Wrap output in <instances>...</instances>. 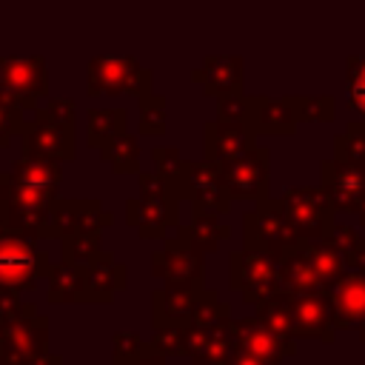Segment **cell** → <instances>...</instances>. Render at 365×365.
Segmentation results:
<instances>
[{"label": "cell", "instance_id": "1", "mask_svg": "<svg viewBox=\"0 0 365 365\" xmlns=\"http://www.w3.org/2000/svg\"><path fill=\"white\" fill-rule=\"evenodd\" d=\"M237 348V331L231 305L222 302L211 288H202L200 305L185 334V356L191 365H228Z\"/></svg>", "mask_w": 365, "mask_h": 365}, {"label": "cell", "instance_id": "46", "mask_svg": "<svg viewBox=\"0 0 365 365\" xmlns=\"http://www.w3.org/2000/svg\"><path fill=\"white\" fill-rule=\"evenodd\" d=\"M342 262H345V271L365 274V237H359V242H354V245L342 254Z\"/></svg>", "mask_w": 365, "mask_h": 365}, {"label": "cell", "instance_id": "8", "mask_svg": "<svg viewBox=\"0 0 365 365\" xmlns=\"http://www.w3.org/2000/svg\"><path fill=\"white\" fill-rule=\"evenodd\" d=\"M231 288L248 302L257 305L265 297L279 291V259L259 248H234L228 257Z\"/></svg>", "mask_w": 365, "mask_h": 365}, {"label": "cell", "instance_id": "40", "mask_svg": "<svg viewBox=\"0 0 365 365\" xmlns=\"http://www.w3.org/2000/svg\"><path fill=\"white\" fill-rule=\"evenodd\" d=\"M185 334L188 328L180 325H151L148 342L165 356H185Z\"/></svg>", "mask_w": 365, "mask_h": 365}, {"label": "cell", "instance_id": "51", "mask_svg": "<svg viewBox=\"0 0 365 365\" xmlns=\"http://www.w3.org/2000/svg\"><path fill=\"white\" fill-rule=\"evenodd\" d=\"M356 331H359V342H365V322H359Z\"/></svg>", "mask_w": 365, "mask_h": 365}, {"label": "cell", "instance_id": "41", "mask_svg": "<svg viewBox=\"0 0 365 365\" xmlns=\"http://www.w3.org/2000/svg\"><path fill=\"white\" fill-rule=\"evenodd\" d=\"M348 106L365 120V54L348 57Z\"/></svg>", "mask_w": 365, "mask_h": 365}, {"label": "cell", "instance_id": "45", "mask_svg": "<svg viewBox=\"0 0 365 365\" xmlns=\"http://www.w3.org/2000/svg\"><path fill=\"white\" fill-rule=\"evenodd\" d=\"M151 163H154L157 171L174 174L180 168V163H182V154H180L177 145H157V148H151Z\"/></svg>", "mask_w": 365, "mask_h": 365}, {"label": "cell", "instance_id": "2", "mask_svg": "<svg viewBox=\"0 0 365 365\" xmlns=\"http://www.w3.org/2000/svg\"><path fill=\"white\" fill-rule=\"evenodd\" d=\"M143 97L154 91V71L145 68L137 57L128 54H97L86 66V94L88 97H117V94Z\"/></svg>", "mask_w": 365, "mask_h": 365}, {"label": "cell", "instance_id": "18", "mask_svg": "<svg viewBox=\"0 0 365 365\" xmlns=\"http://www.w3.org/2000/svg\"><path fill=\"white\" fill-rule=\"evenodd\" d=\"M257 145V134L245 125V120H208L202 128V148L205 157L217 165L242 157L248 148Z\"/></svg>", "mask_w": 365, "mask_h": 365}, {"label": "cell", "instance_id": "36", "mask_svg": "<svg viewBox=\"0 0 365 365\" xmlns=\"http://www.w3.org/2000/svg\"><path fill=\"white\" fill-rule=\"evenodd\" d=\"M100 251H103L100 231H77V234L63 237V242H60L63 259L74 262V265H88Z\"/></svg>", "mask_w": 365, "mask_h": 365}, {"label": "cell", "instance_id": "17", "mask_svg": "<svg viewBox=\"0 0 365 365\" xmlns=\"http://www.w3.org/2000/svg\"><path fill=\"white\" fill-rule=\"evenodd\" d=\"M234 331H237V345L274 362V365H282V359L294 356L297 354V339L294 336H285V334H277L274 328H268L257 314L251 317H234Z\"/></svg>", "mask_w": 365, "mask_h": 365}, {"label": "cell", "instance_id": "11", "mask_svg": "<svg viewBox=\"0 0 365 365\" xmlns=\"http://www.w3.org/2000/svg\"><path fill=\"white\" fill-rule=\"evenodd\" d=\"M222 180H225V188L231 194V200H262L268 197V188H271V151L265 145H254L248 148L242 157L231 160V163H222Z\"/></svg>", "mask_w": 365, "mask_h": 365}, {"label": "cell", "instance_id": "16", "mask_svg": "<svg viewBox=\"0 0 365 365\" xmlns=\"http://www.w3.org/2000/svg\"><path fill=\"white\" fill-rule=\"evenodd\" d=\"M125 222L137 228L143 240H165V234L180 225V197H131L125 200Z\"/></svg>", "mask_w": 365, "mask_h": 365}, {"label": "cell", "instance_id": "32", "mask_svg": "<svg viewBox=\"0 0 365 365\" xmlns=\"http://www.w3.org/2000/svg\"><path fill=\"white\" fill-rule=\"evenodd\" d=\"M140 100V123H137V134L143 137H160L165 134V123H168V100L157 91H148Z\"/></svg>", "mask_w": 365, "mask_h": 365}, {"label": "cell", "instance_id": "27", "mask_svg": "<svg viewBox=\"0 0 365 365\" xmlns=\"http://www.w3.org/2000/svg\"><path fill=\"white\" fill-rule=\"evenodd\" d=\"M217 217H220V214H214V211L191 208V222H188L185 228H188L191 245H194L200 254H214V251L220 248V242L231 237V225H228V222H220Z\"/></svg>", "mask_w": 365, "mask_h": 365}, {"label": "cell", "instance_id": "4", "mask_svg": "<svg viewBox=\"0 0 365 365\" xmlns=\"http://www.w3.org/2000/svg\"><path fill=\"white\" fill-rule=\"evenodd\" d=\"M174 177V191L180 200H188L191 208L200 211H214V214H228L231 211V194L222 180V168L211 163L208 157L202 160H182L180 168L171 174Z\"/></svg>", "mask_w": 365, "mask_h": 365}, {"label": "cell", "instance_id": "3", "mask_svg": "<svg viewBox=\"0 0 365 365\" xmlns=\"http://www.w3.org/2000/svg\"><path fill=\"white\" fill-rule=\"evenodd\" d=\"M51 257L37 245V237L6 231L0 234V285L14 291H34L51 271Z\"/></svg>", "mask_w": 365, "mask_h": 365}, {"label": "cell", "instance_id": "6", "mask_svg": "<svg viewBox=\"0 0 365 365\" xmlns=\"http://www.w3.org/2000/svg\"><path fill=\"white\" fill-rule=\"evenodd\" d=\"M297 228L291 225L282 200L279 197H262L251 211L242 214V245L245 248H259L274 257L297 245Z\"/></svg>", "mask_w": 365, "mask_h": 365}, {"label": "cell", "instance_id": "24", "mask_svg": "<svg viewBox=\"0 0 365 365\" xmlns=\"http://www.w3.org/2000/svg\"><path fill=\"white\" fill-rule=\"evenodd\" d=\"M299 242V240H297ZM279 288L285 294H314V291H331L322 277L311 268V262L305 259V254L299 251V245H291L288 251H282L279 257Z\"/></svg>", "mask_w": 365, "mask_h": 365}, {"label": "cell", "instance_id": "50", "mask_svg": "<svg viewBox=\"0 0 365 365\" xmlns=\"http://www.w3.org/2000/svg\"><path fill=\"white\" fill-rule=\"evenodd\" d=\"M354 217H356V222H359V225H365V202L356 208V214H354Z\"/></svg>", "mask_w": 365, "mask_h": 365}, {"label": "cell", "instance_id": "31", "mask_svg": "<svg viewBox=\"0 0 365 365\" xmlns=\"http://www.w3.org/2000/svg\"><path fill=\"white\" fill-rule=\"evenodd\" d=\"M100 160L111 165L114 174H140V140L131 131L117 134L106 145L97 148Z\"/></svg>", "mask_w": 365, "mask_h": 365}, {"label": "cell", "instance_id": "37", "mask_svg": "<svg viewBox=\"0 0 365 365\" xmlns=\"http://www.w3.org/2000/svg\"><path fill=\"white\" fill-rule=\"evenodd\" d=\"M334 157L365 165V120H351L334 134Z\"/></svg>", "mask_w": 365, "mask_h": 365}, {"label": "cell", "instance_id": "25", "mask_svg": "<svg viewBox=\"0 0 365 365\" xmlns=\"http://www.w3.org/2000/svg\"><path fill=\"white\" fill-rule=\"evenodd\" d=\"M48 302L51 305H71V302H86V265H74L60 259L57 265H51L48 277Z\"/></svg>", "mask_w": 365, "mask_h": 365}, {"label": "cell", "instance_id": "13", "mask_svg": "<svg viewBox=\"0 0 365 365\" xmlns=\"http://www.w3.org/2000/svg\"><path fill=\"white\" fill-rule=\"evenodd\" d=\"M48 317L34 314L0 331V365H34L48 354Z\"/></svg>", "mask_w": 365, "mask_h": 365}, {"label": "cell", "instance_id": "49", "mask_svg": "<svg viewBox=\"0 0 365 365\" xmlns=\"http://www.w3.org/2000/svg\"><path fill=\"white\" fill-rule=\"evenodd\" d=\"M9 231V220H6V208H0V234Z\"/></svg>", "mask_w": 365, "mask_h": 365}, {"label": "cell", "instance_id": "5", "mask_svg": "<svg viewBox=\"0 0 365 365\" xmlns=\"http://www.w3.org/2000/svg\"><path fill=\"white\" fill-rule=\"evenodd\" d=\"M205 254H200L191 240L188 228L177 225L174 237L171 231L163 240V248L151 254V274L163 285H188V288H205Z\"/></svg>", "mask_w": 365, "mask_h": 365}, {"label": "cell", "instance_id": "20", "mask_svg": "<svg viewBox=\"0 0 365 365\" xmlns=\"http://www.w3.org/2000/svg\"><path fill=\"white\" fill-rule=\"evenodd\" d=\"M191 80L208 94H237L245 88V63L240 54H208L197 68H191Z\"/></svg>", "mask_w": 365, "mask_h": 365}, {"label": "cell", "instance_id": "34", "mask_svg": "<svg viewBox=\"0 0 365 365\" xmlns=\"http://www.w3.org/2000/svg\"><path fill=\"white\" fill-rule=\"evenodd\" d=\"M291 103L297 108L299 125L302 123H331L336 114L334 94H291Z\"/></svg>", "mask_w": 365, "mask_h": 365}, {"label": "cell", "instance_id": "28", "mask_svg": "<svg viewBox=\"0 0 365 365\" xmlns=\"http://www.w3.org/2000/svg\"><path fill=\"white\" fill-rule=\"evenodd\" d=\"M297 245H299V251L305 254V259H308L311 268L322 277V282H325L328 288L345 274L342 254H339V248L331 242V237H328V240H299Z\"/></svg>", "mask_w": 365, "mask_h": 365}, {"label": "cell", "instance_id": "43", "mask_svg": "<svg viewBox=\"0 0 365 365\" xmlns=\"http://www.w3.org/2000/svg\"><path fill=\"white\" fill-rule=\"evenodd\" d=\"M245 108H248V94L245 91L217 97V117L220 120H245Z\"/></svg>", "mask_w": 365, "mask_h": 365}, {"label": "cell", "instance_id": "23", "mask_svg": "<svg viewBox=\"0 0 365 365\" xmlns=\"http://www.w3.org/2000/svg\"><path fill=\"white\" fill-rule=\"evenodd\" d=\"M328 294H331V302H334V314H336L339 331L365 322V274L345 271L331 285Z\"/></svg>", "mask_w": 365, "mask_h": 365}, {"label": "cell", "instance_id": "42", "mask_svg": "<svg viewBox=\"0 0 365 365\" xmlns=\"http://www.w3.org/2000/svg\"><path fill=\"white\" fill-rule=\"evenodd\" d=\"M111 222H114V217H111V211H106L100 205V200H94V197L80 200V231H100L103 234V228H108Z\"/></svg>", "mask_w": 365, "mask_h": 365}, {"label": "cell", "instance_id": "21", "mask_svg": "<svg viewBox=\"0 0 365 365\" xmlns=\"http://www.w3.org/2000/svg\"><path fill=\"white\" fill-rule=\"evenodd\" d=\"M202 288L188 285H160L151 291V325H180L188 328L200 305Z\"/></svg>", "mask_w": 365, "mask_h": 365}, {"label": "cell", "instance_id": "9", "mask_svg": "<svg viewBox=\"0 0 365 365\" xmlns=\"http://www.w3.org/2000/svg\"><path fill=\"white\" fill-rule=\"evenodd\" d=\"M60 182H63V165L57 160L20 154L9 171V194H11L9 200L51 205L60 194Z\"/></svg>", "mask_w": 365, "mask_h": 365}, {"label": "cell", "instance_id": "39", "mask_svg": "<svg viewBox=\"0 0 365 365\" xmlns=\"http://www.w3.org/2000/svg\"><path fill=\"white\" fill-rule=\"evenodd\" d=\"M34 314H40L37 302L20 299V291L0 285V331L14 325V322H20V319H26V317H34Z\"/></svg>", "mask_w": 365, "mask_h": 365}, {"label": "cell", "instance_id": "47", "mask_svg": "<svg viewBox=\"0 0 365 365\" xmlns=\"http://www.w3.org/2000/svg\"><path fill=\"white\" fill-rule=\"evenodd\" d=\"M228 365H274V362H268V359H262V356H257V354H251V351H245V348L237 345Z\"/></svg>", "mask_w": 365, "mask_h": 365}, {"label": "cell", "instance_id": "38", "mask_svg": "<svg viewBox=\"0 0 365 365\" xmlns=\"http://www.w3.org/2000/svg\"><path fill=\"white\" fill-rule=\"evenodd\" d=\"M26 117H29V111L14 97H9L0 86V148L9 145L11 137H20L23 125H26Z\"/></svg>", "mask_w": 365, "mask_h": 365}, {"label": "cell", "instance_id": "19", "mask_svg": "<svg viewBox=\"0 0 365 365\" xmlns=\"http://www.w3.org/2000/svg\"><path fill=\"white\" fill-rule=\"evenodd\" d=\"M245 125L257 137L259 134H294L299 125V117H297V108L291 103V94H285V97L248 94Z\"/></svg>", "mask_w": 365, "mask_h": 365}, {"label": "cell", "instance_id": "35", "mask_svg": "<svg viewBox=\"0 0 365 365\" xmlns=\"http://www.w3.org/2000/svg\"><path fill=\"white\" fill-rule=\"evenodd\" d=\"M48 231H51V240L77 234L80 231V200L57 197L48 205Z\"/></svg>", "mask_w": 365, "mask_h": 365}, {"label": "cell", "instance_id": "10", "mask_svg": "<svg viewBox=\"0 0 365 365\" xmlns=\"http://www.w3.org/2000/svg\"><path fill=\"white\" fill-rule=\"evenodd\" d=\"M20 145H23V154L68 163L77 154V131H74V125H66V123L48 117L43 111V106H37L26 117V125L20 131Z\"/></svg>", "mask_w": 365, "mask_h": 365}, {"label": "cell", "instance_id": "33", "mask_svg": "<svg viewBox=\"0 0 365 365\" xmlns=\"http://www.w3.org/2000/svg\"><path fill=\"white\" fill-rule=\"evenodd\" d=\"M254 314L268 325L274 328L277 334H285L291 336V294H285L282 288L271 297H265L262 302L254 305Z\"/></svg>", "mask_w": 365, "mask_h": 365}, {"label": "cell", "instance_id": "44", "mask_svg": "<svg viewBox=\"0 0 365 365\" xmlns=\"http://www.w3.org/2000/svg\"><path fill=\"white\" fill-rule=\"evenodd\" d=\"M40 106L48 117H54L66 125H74V120H77V106L71 97H46V103H40Z\"/></svg>", "mask_w": 365, "mask_h": 365}, {"label": "cell", "instance_id": "26", "mask_svg": "<svg viewBox=\"0 0 365 365\" xmlns=\"http://www.w3.org/2000/svg\"><path fill=\"white\" fill-rule=\"evenodd\" d=\"M128 131V111L123 106H108V108H88L86 111V143L100 148L117 134Z\"/></svg>", "mask_w": 365, "mask_h": 365}, {"label": "cell", "instance_id": "12", "mask_svg": "<svg viewBox=\"0 0 365 365\" xmlns=\"http://www.w3.org/2000/svg\"><path fill=\"white\" fill-rule=\"evenodd\" d=\"M0 86L26 111L37 108L48 97V68L40 54L34 57H0Z\"/></svg>", "mask_w": 365, "mask_h": 365}, {"label": "cell", "instance_id": "14", "mask_svg": "<svg viewBox=\"0 0 365 365\" xmlns=\"http://www.w3.org/2000/svg\"><path fill=\"white\" fill-rule=\"evenodd\" d=\"M336 314L328 291L314 294H291V336L294 339H336Z\"/></svg>", "mask_w": 365, "mask_h": 365}, {"label": "cell", "instance_id": "7", "mask_svg": "<svg viewBox=\"0 0 365 365\" xmlns=\"http://www.w3.org/2000/svg\"><path fill=\"white\" fill-rule=\"evenodd\" d=\"M282 208L299 240H328L336 225V208L322 185H291L282 191Z\"/></svg>", "mask_w": 365, "mask_h": 365}, {"label": "cell", "instance_id": "15", "mask_svg": "<svg viewBox=\"0 0 365 365\" xmlns=\"http://www.w3.org/2000/svg\"><path fill=\"white\" fill-rule=\"evenodd\" d=\"M319 185L331 197L336 214H356V208L365 202V165L325 157L319 163Z\"/></svg>", "mask_w": 365, "mask_h": 365}, {"label": "cell", "instance_id": "22", "mask_svg": "<svg viewBox=\"0 0 365 365\" xmlns=\"http://www.w3.org/2000/svg\"><path fill=\"white\" fill-rule=\"evenodd\" d=\"M86 302L108 305L114 297L128 285V268L117 262L114 251H100L88 265H86Z\"/></svg>", "mask_w": 365, "mask_h": 365}, {"label": "cell", "instance_id": "48", "mask_svg": "<svg viewBox=\"0 0 365 365\" xmlns=\"http://www.w3.org/2000/svg\"><path fill=\"white\" fill-rule=\"evenodd\" d=\"M9 197H11V194H9V171H6V174L0 171V208L9 205Z\"/></svg>", "mask_w": 365, "mask_h": 365}, {"label": "cell", "instance_id": "29", "mask_svg": "<svg viewBox=\"0 0 365 365\" xmlns=\"http://www.w3.org/2000/svg\"><path fill=\"white\" fill-rule=\"evenodd\" d=\"M111 342H114L111 365H165V354H160L145 336L134 331H117Z\"/></svg>", "mask_w": 365, "mask_h": 365}, {"label": "cell", "instance_id": "30", "mask_svg": "<svg viewBox=\"0 0 365 365\" xmlns=\"http://www.w3.org/2000/svg\"><path fill=\"white\" fill-rule=\"evenodd\" d=\"M6 220H9V228L11 231H20V234H29V237H37V240H51V231H48V205L9 200Z\"/></svg>", "mask_w": 365, "mask_h": 365}]
</instances>
